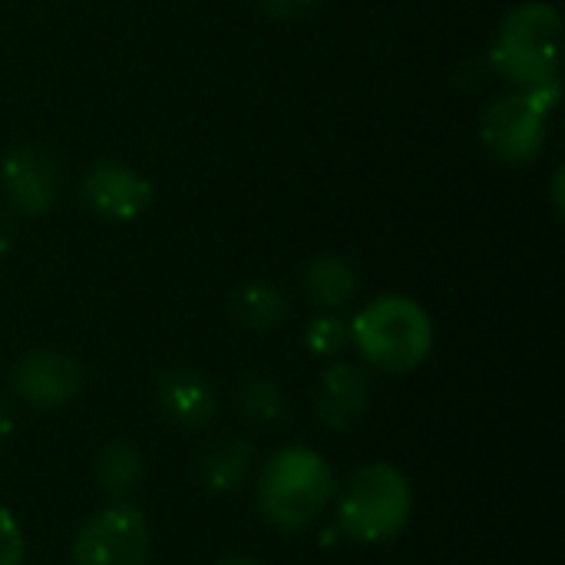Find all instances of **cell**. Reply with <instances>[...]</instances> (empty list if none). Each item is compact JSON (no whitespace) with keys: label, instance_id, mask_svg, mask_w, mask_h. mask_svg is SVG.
Returning a JSON list of instances; mask_svg holds the SVG:
<instances>
[{"label":"cell","instance_id":"44dd1931","mask_svg":"<svg viewBox=\"0 0 565 565\" xmlns=\"http://www.w3.org/2000/svg\"><path fill=\"white\" fill-rule=\"evenodd\" d=\"M10 430H13V411H10V401L0 394V440L10 437Z\"/></svg>","mask_w":565,"mask_h":565},{"label":"cell","instance_id":"d6986e66","mask_svg":"<svg viewBox=\"0 0 565 565\" xmlns=\"http://www.w3.org/2000/svg\"><path fill=\"white\" fill-rule=\"evenodd\" d=\"M258 3L275 20H295L301 13H308L311 7H318V0H258Z\"/></svg>","mask_w":565,"mask_h":565},{"label":"cell","instance_id":"9c48e42d","mask_svg":"<svg viewBox=\"0 0 565 565\" xmlns=\"http://www.w3.org/2000/svg\"><path fill=\"white\" fill-rule=\"evenodd\" d=\"M0 185L20 215H43L56 202L60 169L43 146H17L0 162Z\"/></svg>","mask_w":565,"mask_h":565},{"label":"cell","instance_id":"6da1fadb","mask_svg":"<svg viewBox=\"0 0 565 565\" xmlns=\"http://www.w3.org/2000/svg\"><path fill=\"white\" fill-rule=\"evenodd\" d=\"M338 480L328 460L311 447L275 450L255 480V503L262 520L278 533H301L331 507Z\"/></svg>","mask_w":565,"mask_h":565},{"label":"cell","instance_id":"ffe728a7","mask_svg":"<svg viewBox=\"0 0 565 565\" xmlns=\"http://www.w3.org/2000/svg\"><path fill=\"white\" fill-rule=\"evenodd\" d=\"M13 232H17V228H13V218H10V212L0 205V258L13 248Z\"/></svg>","mask_w":565,"mask_h":565},{"label":"cell","instance_id":"8992f818","mask_svg":"<svg viewBox=\"0 0 565 565\" xmlns=\"http://www.w3.org/2000/svg\"><path fill=\"white\" fill-rule=\"evenodd\" d=\"M149 550L152 536L146 516L129 503H109L79 526L73 565H146Z\"/></svg>","mask_w":565,"mask_h":565},{"label":"cell","instance_id":"4fadbf2b","mask_svg":"<svg viewBox=\"0 0 565 565\" xmlns=\"http://www.w3.org/2000/svg\"><path fill=\"white\" fill-rule=\"evenodd\" d=\"M146 473V460H142V450L129 440H109L99 457H96V467H93V477H96V487L103 490V497L109 503H122L142 480Z\"/></svg>","mask_w":565,"mask_h":565},{"label":"cell","instance_id":"ac0fdd59","mask_svg":"<svg viewBox=\"0 0 565 565\" xmlns=\"http://www.w3.org/2000/svg\"><path fill=\"white\" fill-rule=\"evenodd\" d=\"M26 536L10 510H0V565H23Z\"/></svg>","mask_w":565,"mask_h":565},{"label":"cell","instance_id":"30bf717a","mask_svg":"<svg viewBox=\"0 0 565 565\" xmlns=\"http://www.w3.org/2000/svg\"><path fill=\"white\" fill-rule=\"evenodd\" d=\"M156 404H159L162 417L182 430H205L218 411L212 381L195 367L162 371L156 381Z\"/></svg>","mask_w":565,"mask_h":565},{"label":"cell","instance_id":"7a4b0ae2","mask_svg":"<svg viewBox=\"0 0 565 565\" xmlns=\"http://www.w3.org/2000/svg\"><path fill=\"white\" fill-rule=\"evenodd\" d=\"M334 523L348 543L384 546L414 516V487L394 463H364L334 490Z\"/></svg>","mask_w":565,"mask_h":565},{"label":"cell","instance_id":"7402d4cb","mask_svg":"<svg viewBox=\"0 0 565 565\" xmlns=\"http://www.w3.org/2000/svg\"><path fill=\"white\" fill-rule=\"evenodd\" d=\"M212 565H262L258 559H248V556H222L218 563Z\"/></svg>","mask_w":565,"mask_h":565},{"label":"cell","instance_id":"277c9868","mask_svg":"<svg viewBox=\"0 0 565 565\" xmlns=\"http://www.w3.org/2000/svg\"><path fill=\"white\" fill-rule=\"evenodd\" d=\"M559 33L563 20L553 3H520L500 23L490 63L516 89L559 86Z\"/></svg>","mask_w":565,"mask_h":565},{"label":"cell","instance_id":"ba28073f","mask_svg":"<svg viewBox=\"0 0 565 565\" xmlns=\"http://www.w3.org/2000/svg\"><path fill=\"white\" fill-rule=\"evenodd\" d=\"M10 387L33 411H60L79 394L83 367L63 351L36 348L13 364Z\"/></svg>","mask_w":565,"mask_h":565},{"label":"cell","instance_id":"5b68a950","mask_svg":"<svg viewBox=\"0 0 565 565\" xmlns=\"http://www.w3.org/2000/svg\"><path fill=\"white\" fill-rule=\"evenodd\" d=\"M556 103H559V86L513 89L500 96L483 113V126H480L483 146L507 166L530 162L546 142V126Z\"/></svg>","mask_w":565,"mask_h":565},{"label":"cell","instance_id":"7c38bea8","mask_svg":"<svg viewBox=\"0 0 565 565\" xmlns=\"http://www.w3.org/2000/svg\"><path fill=\"white\" fill-rule=\"evenodd\" d=\"M252 467H255V447L238 434H225L209 440L195 457V480L205 493L225 497L242 490Z\"/></svg>","mask_w":565,"mask_h":565},{"label":"cell","instance_id":"e0dca14e","mask_svg":"<svg viewBox=\"0 0 565 565\" xmlns=\"http://www.w3.org/2000/svg\"><path fill=\"white\" fill-rule=\"evenodd\" d=\"M305 344L315 358H338L348 344H351V331L348 321H341L338 315L324 311L318 318L308 321L305 328Z\"/></svg>","mask_w":565,"mask_h":565},{"label":"cell","instance_id":"9a60e30c","mask_svg":"<svg viewBox=\"0 0 565 565\" xmlns=\"http://www.w3.org/2000/svg\"><path fill=\"white\" fill-rule=\"evenodd\" d=\"M232 318L248 331H275L288 318V298L271 281H245L228 298Z\"/></svg>","mask_w":565,"mask_h":565},{"label":"cell","instance_id":"5bb4252c","mask_svg":"<svg viewBox=\"0 0 565 565\" xmlns=\"http://www.w3.org/2000/svg\"><path fill=\"white\" fill-rule=\"evenodd\" d=\"M308 298L324 311H341L358 295V271L341 255H318L305 271Z\"/></svg>","mask_w":565,"mask_h":565},{"label":"cell","instance_id":"3957f363","mask_svg":"<svg viewBox=\"0 0 565 565\" xmlns=\"http://www.w3.org/2000/svg\"><path fill=\"white\" fill-rule=\"evenodd\" d=\"M351 344L381 374H414L434 351V321L407 295H381L348 321Z\"/></svg>","mask_w":565,"mask_h":565},{"label":"cell","instance_id":"52a82bcc","mask_svg":"<svg viewBox=\"0 0 565 565\" xmlns=\"http://www.w3.org/2000/svg\"><path fill=\"white\" fill-rule=\"evenodd\" d=\"M79 199L103 222H132L152 205V182L126 162L99 159L83 175Z\"/></svg>","mask_w":565,"mask_h":565},{"label":"cell","instance_id":"8fae6325","mask_svg":"<svg viewBox=\"0 0 565 565\" xmlns=\"http://www.w3.org/2000/svg\"><path fill=\"white\" fill-rule=\"evenodd\" d=\"M367 407H371V377L358 364L338 361L321 374L315 411L328 430L354 427L367 414Z\"/></svg>","mask_w":565,"mask_h":565},{"label":"cell","instance_id":"2e32d148","mask_svg":"<svg viewBox=\"0 0 565 565\" xmlns=\"http://www.w3.org/2000/svg\"><path fill=\"white\" fill-rule=\"evenodd\" d=\"M238 414L255 430H278L288 420V397L271 377H245L238 387Z\"/></svg>","mask_w":565,"mask_h":565}]
</instances>
